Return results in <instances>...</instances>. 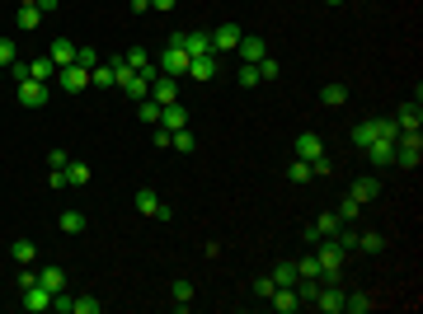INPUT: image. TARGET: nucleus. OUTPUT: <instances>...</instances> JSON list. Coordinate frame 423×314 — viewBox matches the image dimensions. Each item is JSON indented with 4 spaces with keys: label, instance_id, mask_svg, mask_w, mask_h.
<instances>
[{
    "label": "nucleus",
    "instance_id": "9b49d317",
    "mask_svg": "<svg viewBox=\"0 0 423 314\" xmlns=\"http://www.w3.org/2000/svg\"><path fill=\"white\" fill-rule=\"evenodd\" d=\"M151 99H156L160 108H165V104H179V80L174 76H156L151 80Z\"/></svg>",
    "mask_w": 423,
    "mask_h": 314
},
{
    "label": "nucleus",
    "instance_id": "c756f323",
    "mask_svg": "<svg viewBox=\"0 0 423 314\" xmlns=\"http://www.w3.org/2000/svg\"><path fill=\"white\" fill-rule=\"evenodd\" d=\"M334 216L344 220V225H353V220L362 216V202H358V197H344V202H339V211H334Z\"/></svg>",
    "mask_w": 423,
    "mask_h": 314
},
{
    "label": "nucleus",
    "instance_id": "a878e982",
    "mask_svg": "<svg viewBox=\"0 0 423 314\" xmlns=\"http://www.w3.org/2000/svg\"><path fill=\"white\" fill-rule=\"evenodd\" d=\"M15 24H19L24 33H33L38 24H43V10H38V5H19V19H15Z\"/></svg>",
    "mask_w": 423,
    "mask_h": 314
},
{
    "label": "nucleus",
    "instance_id": "1a4fd4ad",
    "mask_svg": "<svg viewBox=\"0 0 423 314\" xmlns=\"http://www.w3.org/2000/svg\"><path fill=\"white\" fill-rule=\"evenodd\" d=\"M19 104H24V108H43L47 104V80H19Z\"/></svg>",
    "mask_w": 423,
    "mask_h": 314
},
{
    "label": "nucleus",
    "instance_id": "0eeeda50",
    "mask_svg": "<svg viewBox=\"0 0 423 314\" xmlns=\"http://www.w3.org/2000/svg\"><path fill=\"white\" fill-rule=\"evenodd\" d=\"M240 38H245V29H240V24H221V29L212 33V52H217V57H226V52L240 48Z\"/></svg>",
    "mask_w": 423,
    "mask_h": 314
},
{
    "label": "nucleus",
    "instance_id": "7c9ffc66",
    "mask_svg": "<svg viewBox=\"0 0 423 314\" xmlns=\"http://www.w3.org/2000/svg\"><path fill=\"white\" fill-rule=\"evenodd\" d=\"M268 277H273L278 286H297V263H278L273 272H268Z\"/></svg>",
    "mask_w": 423,
    "mask_h": 314
},
{
    "label": "nucleus",
    "instance_id": "6e6552de",
    "mask_svg": "<svg viewBox=\"0 0 423 314\" xmlns=\"http://www.w3.org/2000/svg\"><path fill=\"white\" fill-rule=\"evenodd\" d=\"M19 305H24L29 314H47V310H52V291L33 282V286H24V300H19Z\"/></svg>",
    "mask_w": 423,
    "mask_h": 314
},
{
    "label": "nucleus",
    "instance_id": "f03ea898",
    "mask_svg": "<svg viewBox=\"0 0 423 314\" xmlns=\"http://www.w3.org/2000/svg\"><path fill=\"white\" fill-rule=\"evenodd\" d=\"M419 159H423V136L419 131H400L395 136V164L400 169H419Z\"/></svg>",
    "mask_w": 423,
    "mask_h": 314
},
{
    "label": "nucleus",
    "instance_id": "f3484780",
    "mask_svg": "<svg viewBox=\"0 0 423 314\" xmlns=\"http://www.w3.org/2000/svg\"><path fill=\"white\" fill-rule=\"evenodd\" d=\"M47 57L57 62V71H62V66H71V62H76V43H71V38H52Z\"/></svg>",
    "mask_w": 423,
    "mask_h": 314
},
{
    "label": "nucleus",
    "instance_id": "864d4df0",
    "mask_svg": "<svg viewBox=\"0 0 423 314\" xmlns=\"http://www.w3.org/2000/svg\"><path fill=\"white\" fill-rule=\"evenodd\" d=\"M0 80H5V66H0Z\"/></svg>",
    "mask_w": 423,
    "mask_h": 314
},
{
    "label": "nucleus",
    "instance_id": "e433bc0d",
    "mask_svg": "<svg viewBox=\"0 0 423 314\" xmlns=\"http://www.w3.org/2000/svg\"><path fill=\"white\" fill-rule=\"evenodd\" d=\"M52 310H57V314H71V310H76V296H71V291H57V296H52Z\"/></svg>",
    "mask_w": 423,
    "mask_h": 314
},
{
    "label": "nucleus",
    "instance_id": "5701e85b",
    "mask_svg": "<svg viewBox=\"0 0 423 314\" xmlns=\"http://www.w3.org/2000/svg\"><path fill=\"white\" fill-rule=\"evenodd\" d=\"M85 183H90V164L85 159H71L66 164V188H85Z\"/></svg>",
    "mask_w": 423,
    "mask_h": 314
},
{
    "label": "nucleus",
    "instance_id": "f8f14e48",
    "mask_svg": "<svg viewBox=\"0 0 423 314\" xmlns=\"http://www.w3.org/2000/svg\"><path fill=\"white\" fill-rule=\"evenodd\" d=\"M362 155L372 159L376 169H381V164H395V141H391V136H376V141L367 145V150H362Z\"/></svg>",
    "mask_w": 423,
    "mask_h": 314
},
{
    "label": "nucleus",
    "instance_id": "8fccbe9b",
    "mask_svg": "<svg viewBox=\"0 0 423 314\" xmlns=\"http://www.w3.org/2000/svg\"><path fill=\"white\" fill-rule=\"evenodd\" d=\"M57 5H62V0H38V10H43V15H47V10H57Z\"/></svg>",
    "mask_w": 423,
    "mask_h": 314
},
{
    "label": "nucleus",
    "instance_id": "cd10ccee",
    "mask_svg": "<svg viewBox=\"0 0 423 314\" xmlns=\"http://www.w3.org/2000/svg\"><path fill=\"white\" fill-rule=\"evenodd\" d=\"M170 300H174V310H188V305H193V286L179 277V282L170 286Z\"/></svg>",
    "mask_w": 423,
    "mask_h": 314
},
{
    "label": "nucleus",
    "instance_id": "603ef678",
    "mask_svg": "<svg viewBox=\"0 0 423 314\" xmlns=\"http://www.w3.org/2000/svg\"><path fill=\"white\" fill-rule=\"evenodd\" d=\"M325 5H339V0H325Z\"/></svg>",
    "mask_w": 423,
    "mask_h": 314
},
{
    "label": "nucleus",
    "instance_id": "bb28decb",
    "mask_svg": "<svg viewBox=\"0 0 423 314\" xmlns=\"http://www.w3.org/2000/svg\"><path fill=\"white\" fill-rule=\"evenodd\" d=\"M10 258H15V263H33V258H38V244H33V239H15V244H10Z\"/></svg>",
    "mask_w": 423,
    "mask_h": 314
},
{
    "label": "nucleus",
    "instance_id": "f257e3e1",
    "mask_svg": "<svg viewBox=\"0 0 423 314\" xmlns=\"http://www.w3.org/2000/svg\"><path fill=\"white\" fill-rule=\"evenodd\" d=\"M344 258H348V253L339 249V239L329 235V244H320V253H315V263H320V282H339V272H344Z\"/></svg>",
    "mask_w": 423,
    "mask_h": 314
},
{
    "label": "nucleus",
    "instance_id": "2eb2a0df",
    "mask_svg": "<svg viewBox=\"0 0 423 314\" xmlns=\"http://www.w3.org/2000/svg\"><path fill=\"white\" fill-rule=\"evenodd\" d=\"M235 52H240V62H250V66H259V62H264V57H268L264 38H250V33L240 38V48H235Z\"/></svg>",
    "mask_w": 423,
    "mask_h": 314
},
{
    "label": "nucleus",
    "instance_id": "58836bf2",
    "mask_svg": "<svg viewBox=\"0 0 423 314\" xmlns=\"http://www.w3.org/2000/svg\"><path fill=\"white\" fill-rule=\"evenodd\" d=\"M170 150H184V155H188V150H193V131H188V127H184V131H174Z\"/></svg>",
    "mask_w": 423,
    "mask_h": 314
},
{
    "label": "nucleus",
    "instance_id": "393cba45",
    "mask_svg": "<svg viewBox=\"0 0 423 314\" xmlns=\"http://www.w3.org/2000/svg\"><path fill=\"white\" fill-rule=\"evenodd\" d=\"M57 76V62H52V57H33L29 62V80H52Z\"/></svg>",
    "mask_w": 423,
    "mask_h": 314
},
{
    "label": "nucleus",
    "instance_id": "a18cd8bd",
    "mask_svg": "<svg viewBox=\"0 0 423 314\" xmlns=\"http://www.w3.org/2000/svg\"><path fill=\"white\" fill-rule=\"evenodd\" d=\"M47 164H52V169H66L71 155H66V150H47Z\"/></svg>",
    "mask_w": 423,
    "mask_h": 314
},
{
    "label": "nucleus",
    "instance_id": "09e8293b",
    "mask_svg": "<svg viewBox=\"0 0 423 314\" xmlns=\"http://www.w3.org/2000/svg\"><path fill=\"white\" fill-rule=\"evenodd\" d=\"M179 0H151V10H174Z\"/></svg>",
    "mask_w": 423,
    "mask_h": 314
},
{
    "label": "nucleus",
    "instance_id": "dca6fc26",
    "mask_svg": "<svg viewBox=\"0 0 423 314\" xmlns=\"http://www.w3.org/2000/svg\"><path fill=\"white\" fill-rule=\"evenodd\" d=\"M419 122H423L419 99H414V104H400V113H395V127H400V131H419Z\"/></svg>",
    "mask_w": 423,
    "mask_h": 314
},
{
    "label": "nucleus",
    "instance_id": "de8ad7c7",
    "mask_svg": "<svg viewBox=\"0 0 423 314\" xmlns=\"http://www.w3.org/2000/svg\"><path fill=\"white\" fill-rule=\"evenodd\" d=\"M170 141H174V131H165V127H156V145H160V150H170Z\"/></svg>",
    "mask_w": 423,
    "mask_h": 314
},
{
    "label": "nucleus",
    "instance_id": "3c124183",
    "mask_svg": "<svg viewBox=\"0 0 423 314\" xmlns=\"http://www.w3.org/2000/svg\"><path fill=\"white\" fill-rule=\"evenodd\" d=\"M19 5H38V0H19Z\"/></svg>",
    "mask_w": 423,
    "mask_h": 314
},
{
    "label": "nucleus",
    "instance_id": "39448f33",
    "mask_svg": "<svg viewBox=\"0 0 423 314\" xmlns=\"http://www.w3.org/2000/svg\"><path fill=\"white\" fill-rule=\"evenodd\" d=\"M137 211L141 216H156V220H174V206H165L151 188H137Z\"/></svg>",
    "mask_w": 423,
    "mask_h": 314
},
{
    "label": "nucleus",
    "instance_id": "49530a36",
    "mask_svg": "<svg viewBox=\"0 0 423 314\" xmlns=\"http://www.w3.org/2000/svg\"><path fill=\"white\" fill-rule=\"evenodd\" d=\"M47 188H66V169H52V173H47Z\"/></svg>",
    "mask_w": 423,
    "mask_h": 314
},
{
    "label": "nucleus",
    "instance_id": "7ed1b4c3",
    "mask_svg": "<svg viewBox=\"0 0 423 314\" xmlns=\"http://www.w3.org/2000/svg\"><path fill=\"white\" fill-rule=\"evenodd\" d=\"M160 76H174V80H184L188 76V52L184 48H160V62H156Z\"/></svg>",
    "mask_w": 423,
    "mask_h": 314
},
{
    "label": "nucleus",
    "instance_id": "79ce46f5",
    "mask_svg": "<svg viewBox=\"0 0 423 314\" xmlns=\"http://www.w3.org/2000/svg\"><path fill=\"white\" fill-rule=\"evenodd\" d=\"M76 62L85 66V71H94V66H99V52L94 48H76Z\"/></svg>",
    "mask_w": 423,
    "mask_h": 314
},
{
    "label": "nucleus",
    "instance_id": "f704fd0d",
    "mask_svg": "<svg viewBox=\"0 0 423 314\" xmlns=\"http://www.w3.org/2000/svg\"><path fill=\"white\" fill-rule=\"evenodd\" d=\"M235 80H240V85H245V90H254V85H259V66L240 62V71H235Z\"/></svg>",
    "mask_w": 423,
    "mask_h": 314
},
{
    "label": "nucleus",
    "instance_id": "4be33fe9",
    "mask_svg": "<svg viewBox=\"0 0 423 314\" xmlns=\"http://www.w3.org/2000/svg\"><path fill=\"white\" fill-rule=\"evenodd\" d=\"M320 104H325V108H344L348 104V85H339V80L325 85V90H320Z\"/></svg>",
    "mask_w": 423,
    "mask_h": 314
},
{
    "label": "nucleus",
    "instance_id": "ea45409f",
    "mask_svg": "<svg viewBox=\"0 0 423 314\" xmlns=\"http://www.w3.org/2000/svg\"><path fill=\"white\" fill-rule=\"evenodd\" d=\"M358 249H367V253H381V249H386V239H381V235H358Z\"/></svg>",
    "mask_w": 423,
    "mask_h": 314
},
{
    "label": "nucleus",
    "instance_id": "37998d69",
    "mask_svg": "<svg viewBox=\"0 0 423 314\" xmlns=\"http://www.w3.org/2000/svg\"><path fill=\"white\" fill-rule=\"evenodd\" d=\"M273 291H278V282H273V277H259V282H254V296H259V300H268Z\"/></svg>",
    "mask_w": 423,
    "mask_h": 314
},
{
    "label": "nucleus",
    "instance_id": "a19ab883",
    "mask_svg": "<svg viewBox=\"0 0 423 314\" xmlns=\"http://www.w3.org/2000/svg\"><path fill=\"white\" fill-rule=\"evenodd\" d=\"M19 57V48H15V38H0V66H10Z\"/></svg>",
    "mask_w": 423,
    "mask_h": 314
},
{
    "label": "nucleus",
    "instance_id": "c03bdc74",
    "mask_svg": "<svg viewBox=\"0 0 423 314\" xmlns=\"http://www.w3.org/2000/svg\"><path fill=\"white\" fill-rule=\"evenodd\" d=\"M297 277H320V263H315V253L297 263Z\"/></svg>",
    "mask_w": 423,
    "mask_h": 314
},
{
    "label": "nucleus",
    "instance_id": "ddd939ff",
    "mask_svg": "<svg viewBox=\"0 0 423 314\" xmlns=\"http://www.w3.org/2000/svg\"><path fill=\"white\" fill-rule=\"evenodd\" d=\"M156 127H165V131H184V127H188V108H184V104H165Z\"/></svg>",
    "mask_w": 423,
    "mask_h": 314
},
{
    "label": "nucleus",
    "instance_id": "c85d7f7f",
    "mask_svg": "<svg viewBox=\"0 0 423 314\" xmlns=\"http://www.w3.org/2000/svg\"><path fill=\"white\" fill-rule=\"evenodd\" d=\"M137 117H141V122H146V127H156V122H160V104H156V99H151V94H146V99H141V104H137Z\"/></svg>",
    "mask_w": 423,
    "mask_h": 314
},
{
    "label": "nucleus",
    "instance_id": "72a5a7b5",
    "mask_svg": "<svg viewBox=\"0 0 423 314\" xmlns=\"http://www.w3.org/2000/svg\"><path fill=\"white\" fill-rule=\"evenodd\" d=\"M287 178H292V183H311V178H315V173H311V159H292Z\"/></svg>",
    "mask_w": 423,
    "mask_h": 314
},
{
    "label": "nucleus",
    "instance_id": "412c9836",
    "mask_svg": "<svg viewBox=\"0 0 423 314\" xmlns=\"http://www.w3.org/2000/svg\"><path fill=\"white\" fill-rule=\"evenodd\" d=\"M38 286H47L57 296V291H66V272L62 267H38Z\"/></svg>",
    "mask_w": 423,
    "mask_h": 314
},
{
    "label": "nucleus",
    "instance_id": "4468645a",
    "mask_svg": "<svg viewBox=\"0 0 423 314\" xmlns=\"http://www.w3.org/2000/svg\"><path fill=\"white\" fill-rule=\"evenodd\" d=\"M118 90H123V94L132 99V104H141V99L151 94V80H146V76H137V71H127V76H123V85H118Z\"/></svg>",
    "mask_w": 423,
    "mask_h": 314
},
{
    "label": "nucleus",
    "instance_id": "6ab92c4d",
    "mask_svg": "<svg viewBox=\"0 0 423 314\" xmlns=\"http://www.w3.org/2000/svg\"><path fill=\"white\" fill-rule=\"evenodd\" d=\"M320 155H325L320 136H315V131H301L297 136V159H320Z\"/></svg>",
    "mask_w": 423,
    "mask_h": 314
},
{
    "label": "nucleus",
    "instance_id": "b1692460",
    "mask_svg": "<svg viewBox=\"0 0 423 314\" xmlns=\"http://www.w3.org/2000/svg\"><path fill=\"white\" fill-rule=\"evenodd\" d=\"M90 85H94V90H113V85H118V76H113V66H109V62H99V66L90 71Z\"/></svg>",
    "mask_w": 423,
    "mask_h": 314
},
{
    "label": "nucleus",
    "instance_id": "aec40b11",
    "mask_svg": "<svg viewBox=\"0 0 423 314\" xmlns=\"http://www.w3.org/2000/svg\"><path fill=\"white\" fill-rule=\"evenodd\" d=\"M348 197H358V202L367 206V202H376V197H381V183H376V178H358V183L348 188Z\"/></svg>",
    "mask_w": 423,
    "mask_h": 314
},
{
    "label": "nucleus",
    "instance_id": "c9c22d12",
    "mask_svg": "<svg viewBox=\"0 0 423 314\" xmlns=\"http://www.w3.org/2000/svg\"><path fill=\"white\" fill-rule=\"evenodd\" d=\"M104 310V300H94V296H76V310L71 314H99Z\"/></svg>",
    "mask_w": 423,
    "mask_h": 314
},
{
    "label": "nucleus",
    "instance_id": "a211bd4d",
    "mask_svg": "<svg viewBox=\"0 0 423 314\" xmlns=\"http://www.w3.org/2000/svg\"><path fill=\"white\" fill-rule=\"evenodd\" d=\"M268 305H273V310H282V314L301 310V300H297V286H278V291L268 296Z\"/></svg>",
    "mask_w": 423,
    "mask_h": 314
},
{
    "label": "nucleus",
    "instance_id": "4c0bfd02",
    "mask_svg": "<svg viewBox=\"0 0 423 314\" xmlns=\"http://www.w3.org/2000/svg\"><path fill=\"white\" fill-rule=\"evenodd\" d=\"M278 76H282L278 57H264V62H259V80H278Z\"/></svg>",
    "mask_w": 423,
    "mask_h": 314
},
{
    "label": "nucleus",
    "instance_id": "9d476101",
    "mask_svg": "<svg viewBox=\"0 0 423 314\" xmlns=\"http://www.w3.org/2000/svg\"><path fill=\"white\" fill-rule=\"evenodd\" d=\"M221 71V57L207 52V57H188V80H212Z\"/></svg>",
    "mask_w": 423,
    "mask_h": 314
},
{
    "label": "nucleus",
    "instance_id": "473e14b6",
    "mask_svg": "<svg viewBox=\"0 0 423 314\" xmlns=\"http://www.w3.org/2000/svg\"><path fill=\"white\" fill-rule=\"evenodd\" d=\"M344 310H348V314H367V310H372V296H367V291H358V296H344Z\"/></svg>",
    "mask_w": 423,
    "mask_h": 314
},
{
    "label": "nucleus",
    "instance_id": "423d86ee",
    "mask_svg": "<svg viewBox=\"0 0 423 314\" xmlns=\"http://www.w3.org/2000/svg\"><path fill=\"white\" fill-rule=\"evenodd\" d=\"M339 225H344V220L334 216V211H325V216H315L311 225H306V244H320V239L339 235Z\"/></svg>",
    "mask_w": 423,
    "mask_h": 314
},
{
    "label": "nucleus",
    "instance_id": "2f4dec72",
    "mask_svg": "<svg viewBox=\"0 0 423 314\" xmlns=\"http://www.w3.org/2000/svg\"><path fill=\"white\" fill-rule=\"evenodd\" d=\"M57 225H62L66 235H80V230H85V225H90V220L80 216V211H62V220H57Z\"/></svg>",
    "mask_w": 423,
    "mask_h": 314
},
{
    "label": "nucleus",
    "instance_id": "20e7f679",
    "mask_svg": "<svg viewBox=\"0 0 423 314\" xmlns=\"http://www.w3.org/2000/svg\"><path fill=\"white\" fill-rule=\"evenodd\" d=\"M57 85H62L66 94H80V90H90V71H85L80 62H71V66L57 71Z\"/></svg>",
    "mask_w": 423,
    "mask_h": 314
}]
</instances>
